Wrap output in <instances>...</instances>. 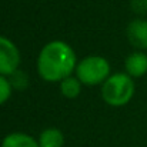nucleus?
<instances>
[{"instance_id": "nucleus-1", "label": "nucleus", "mask_w": 147, "mask_h": 147, "mask_svg": "<svg viewBox=\"0 0 147 147\" xmlns=\"http://www.w3.org/2000/svg\"><path fill=\"white\" fill-rule=\"evenodd\" d=\"M77 57L73 47L61 40L45 45L37 57V71L46 82H61L76 70Z\"/></svg>"}, {"instance_id": "nucleus-2", "label": "nucleus", "mask_w": 147, "mask_h": 147, "mask_svg": "<svg viewBox=\"0 0 147 147\" xmlns=\"http://www.w3.org/2000/svg\"><path fill=\"white\" fill-rule=\"evenodd\" d=\"M134 82L126 71L111 74L101 84V98L111 107L126 106L134 96Z\"/></svg>"}, {"instance_id": "nucleus-3", "label": "nucleus", "mask_w": 147, "mask_h": 147, "mask_svg": "<svg viewBox=\"0 0 147 147\" xmlns=\"http://www.w3.org/2000/svg\"><path fill=\"white\" fill-rule=\"evenodd\" d=\"M74 71L83 86H97L110 77V64L103 56H87L77 63Z\"/></svg>"}, {"instance_id": "nucleus-4", "label": "nucleus", "mask_w": 147, "mask_h": 147, "mask_svg": "<svg viewBox=\"0 0 147 147\" xmlns=\"http://www.w3.org/2000/svg\"><path fill=\"white\" fill-rule=\"evenodd\" d=\"M20 51L17 46L7 37L0 36V74L10 77L19 70Z\"/></svg>"}, {"instance_id": "nucleus-5", "label": "nucleus", "mask_w": 147, "mask_h": 147, "mask_svg": "<svg viewBox=\"0 0 147 147\" xmlns=\"http://www.w3.org/2000/svg\"><path fill=\"white\" fill-rule=\"evenodd\" d=\"M127 39L137 50H147V20L134 19L127 26Z\"/></svg>"}, {"instance_id": "nucleus-6", "label": "nucleus", "mask_w": 147, "mask_h": 147, "mask_svg": "<svg viewBox=\"0 0 147 147\" xmlns=\"http://www.w3.org/2000/svg\"><path fill=\"white\" fill-rule=\"evenodd\" d=\"M124 70L130 77H143L147 74V53L136 50L130 53L124 60Z\"/></svg>"}, {"instance_id": "nucleus-7", "label": "nucleus", "mask_w": 147, "mask_h": 147, "mask_svg": "<svg viewBox=\"0 0 147 147\" xmlns=\"http://www.w3.org/2000/svg\"><path fill=\"white\" fill-rule=\"evenodd\" d=\"M1 147H40L39 142L26 133L22 131H14L7 134L3 142H1Z\"/></svg>"}, {"instance_id": "nucleus-8", "label": "nucleus", "mask_w": 147, "mask_h": 147, "mask_svg": "<svg viewBox=\"0 0 147 147\" xmlns=\"http://www.w3.org/2000/svg\"><path fill=\"white\" fill-rule=\"evenodd\" d=\"M37 142H39V146L40 147H63V144H64V136H63V133L59 129L47 127V129H45L40 133Z\"/></svg>"}, {"instance_id": "nucleus-9", "label": "nucleus", "mask_w": 147, "mask_h": 147, "mask_svg": "<svg viewBox=\"0 0 147 147\" xmlns=\"http://www.w3.org/2000/svg\"><path fill=\"white\" fill-rule=\"evenodd\" d=\"M82 82L76 76H69L60 82V93L66 98H76L82 92Z\"/></svg>"}, {"instance_id": "nucleus-10", "label": "nucleus", "mask_w": 147, "mask_h": 147, "mask_svg": "<svg viewBox=\"0 0 147 147\" xmlns=\"http://www.w3.org/2000/svg\"><path fill=\"white\" fill-rule=\"evenodd\" d=\"M11 92H13V86H11L10 80L6 76L0 74V106L4 104L10 98Z\"/></svg>"}, {"instance_id": "nucleus-11", "label": "nucleus", "mask_w": 147, "mask_h": 147, "mask_svg": "<svg viewBox=\"0 0 147 147\" xmlns=\"http://www.w3.org/2000/svg\"><path fill=\"white\" fill-rule=\"evenodd\" d=\"M130 7L136 14H147V0H130Z\"/></svg>"}]
</instances>
